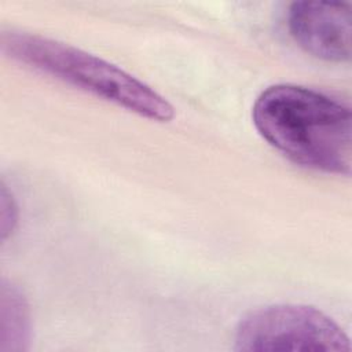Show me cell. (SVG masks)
<instances>
[{"instance_id":"1","label":"cell","mask_w":352,"mask_h":352,"mask_svg":"<svg viewBox=\"0 0 352 352\" xmlns=\"http://www.w3.org/2000/svg\"><path fill=\"white\" fill-rule=\"evenodd\" d=\"M252 118L261 138L290 161L351 175L352 113L344 102L308 87L275 84L257 96Z\"/></svg>"},{"instance_id":"2","label":"cell","mask_w":352,"mask_h":352,"mask_svg":"<svg viewBox=\"0 0 352 352\" xmlns=\"http://www.w3.org/2000/svg\"><path fill=\"white\" fill-rule=\"evenodd\" d=\"M1 52L28 67L111 102L140 117L168 122L173 106L155 89L121 67L70 44L28 32L0 36Z\"/></svg>"},{"instance_id":"3","label":"cell","mask_w":352,"mask_h":352,"mask_svg":"<svg viewBox=\"0 0 352 352\" xmlns=\"http://www.w3.org/2000/svg\"><path fill=\"white\" fill-rule=\"evenodd\" d=\"M348 334L324 312L301 304H275L250 311L234 333L239 352L351 351Z\"/></svg>"},{"instance_id":"4","label":"cell","mask_w":352,"mask_h":352,"mask_svg":"<svg viewBox=\"0 0 352 352\" xmlns=\"http://www.w3.org/2000/svg\"><path fill=\"white\" fill-rule=\"evenodd\" d=\"M290 36L307 54L334 63L352 55V4L348 1H294L287 11Z\"/></svg>"},{"instance_id":"5","label":"cell","mask_w":352,"mask_h":352,"mask_svg":"<svg viewBox=\"0 0 352 352\" xmlns=\"http://www.w3.org/2000/svg\"><path fill=\"white\" fill-rule=\"evenodd\" d=\"M0 307V351H26L32 337V320L23 293L12 283L3 280Z\"/></svg>"},{"instance_id":"6","label":"cell","mask_w":352,"mask_h":352,"mask_svg":"<svg viewBox=\"0 0 352 352\" xmlns=\"http://www.w3.org/2000/svg\"><path fill=\"white\" fill-rule=\"evenodd\" d=\"M18 223V208L12 198V195L6 190V186L1 187V239L4 241L12 231Z\"/></svg>"}]
</instances>
